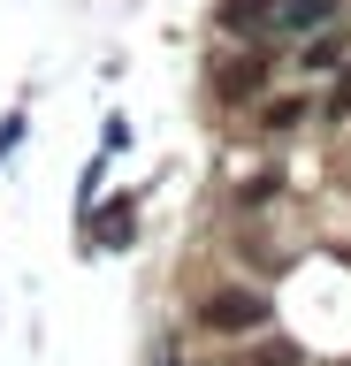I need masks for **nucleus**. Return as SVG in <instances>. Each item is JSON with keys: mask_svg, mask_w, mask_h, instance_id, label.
I'll list each match as a JSON object with an SVG mask.
<instances>
[{"mask_svg": "<svg viewBox=\"0 0 351 366\" xmlns=\"http://www.w3.org/2000/svg\"><path fill=\"white\" fill-rule=\"evenodd\" d=\"M259 320H267V297L259 290H222L207 305V328H259Z\"/></svg>", "mask_w": 351, "mask_h": 366, "instance_id": "obj_1", "label": "nucleus"}, {"mask_svg": "<svg viewBox=\"0 0 351 366\" xmlns=\"http://www.w3.org/2000/svg\"><path fill=\"white\" fill-rule=\"evenodd\" d=\"M259 84H267V61H259V54H237V61H222V92H229V99H252Z\"/></svg>", "mask_w": 351, "mask_h": 366, "instance_id": "obj_2", "label": "nucleus"}, {"mask_svg": "<svg viewBox=\"0 0 351 366\" xmlns=\"http://www.w3.org/2000/svg\"><path fill=\"white\" fill-rule=\"evenodd\" d=\"M222 23L229 31H267L275 23V0H222Z\"/></svg>", "mask_w": 351, "mask_h": 366, "instance_id": "obj_3", "label": "nucleus"}, {"mask_svg": "<svg viewBox=\"0 0 351 366\" xmlns=\"http://www.w3.org/2000/svg\"><path fill=\"white\" fill-rule=\"evenodd\" d=\"M92 244L99 252H122V244H130V206H107V214H99V222H92Z\"/></svg>", "mask_w": 351, "mask_h": 366, "instance_id": "obj_4", "label": "nucleus"}, {"mask_svg": "<svg viewBox=\"0 0 351 366\" xmlns=\"http://www.w3.org/2000/svg\"><path fill=\"white\" fill-rule=\"evenodd\" d=\"M275 16L290 23V31H321V23H328V0H275Z\"/></svg>", "mask_w": 351, "mask_h": 366, "instance_id": "obj_5", "label": "nucleus"}, {"mask_svg": "<svg viewBox=\"0 0 351 366\" xmlns=\"http://www.w3.org/2000/svg\"><path fill=\"white\" fill-rule=\"evenodd\" d=\"M336 54H344V39H313V46H305V61H298V69H336Z\"/></svg>", "mask_w": 351, "mask_h": 366, "instance_id": "obj_6", "label": "nucleus"}, {"mask_svg": "<svg viewBox=\"0 0 351 366\" xmlns=\"http://www.w3.org/2000/svg\"><path fill=\"white\" fill-rule=\"evenodd\" d=\"M290 122H305V107L298 99H275V107H267V130H290Z\"/></svg>", "mask_w": 351, "mask_h": 366, "instance_id": "obj_7", "label": "nucleus"}, {"mask_svg": "<svg viewBox=\"0 0 351 366\" xmlns=\"http://www.w3.org/2000/svg\"><path fill=\"white\" fill-rule=\"evenodd\" d=\"M328 114H351V76L336 84V99H328Z\"/></svg>", "mask_w": 351, "mask_h": 366, "instance_id": "obj_8", "label": "nucleus"}]
</instances>
